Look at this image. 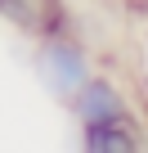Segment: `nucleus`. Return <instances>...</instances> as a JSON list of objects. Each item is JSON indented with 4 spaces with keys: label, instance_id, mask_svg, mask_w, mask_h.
I'll return each instance as SVG.
<instances>
[{
    "label": "nucleus",
    "instance_id": "f257e3e1",
    "mask_svg": "<svg viewBox=\"0 0 148 153\" xmlns=\"http://www.w3.org/2000/svg\"><path fill=\"white\" fill-rule=\"evenodd\" d=\"M36 72H40V81H45L54 95L72 99V95L90 81V59H85V50H81L77 41H67V36H45L40 50H36Z\"/></svg>",
    "mask_w": 148,
    "mask_h": 153
},
{
    "label": "nucleus",
    "instance_id": "f03ea898",
    "mask_svg": "<svg viewBox=\"0 0 148 153\" xmlns=\"http://www.w3.org/2000/svg\"><path fill=\"white\" fill-rule=\"evenodd\" d=\"M72 113H77L85 126H112V122H130L126 113V99L112 81H103V76H90V81L72 95Z\"/></svg>",
    "mask_w": 148,
    "mask_h": 153
},
{
    "label": "nucleus",
    "instance_id": "7ed1b4c3",
    "mask_svg": "<svg viewBox=\"0 0 148 153\" xmlns=\"http://www.w3.org/2000/svg\"><path fill=\"white\" fill-rule=\"evenodd\" d=\"M0 18L32 36H58L63 27V0H0Z\"/></svg>",
    "mask_w": 148,
    "mask_h": 153
},
{
    "label": "nucleus",
    "instance_id": "20e7f679",
    "mask_svg": "<svg viewBox=\"0 0 148 153\" xmlns=\"http://www.w3.org/2000/svg\"><path fill=\"white\" fill-rule=\"evenodd\" d=\"M85 153H139V140H135L130 122L85 126Z\"/></svg>",
    "mask_w": 148,
    "mask_h": 153
}]
</instances>
